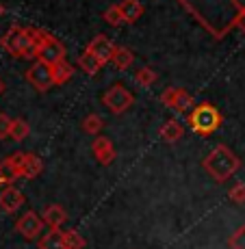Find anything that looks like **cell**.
Wrapping results in <instances>:
<instances>
[{
  "instance_id": "6da1fadb",
  "label": "cell",
  "mask_w": 245,
  "mask_h": 249,
  "mask_svg": "<svg viewBox=\"0 0 245 249\" xmlns=\"http://www.w3.org/2000/svg\"><path fill=\"white\" fill-rule=\"evenodd\" d=\"M37 28L11 26L0 39V46L16 59H37Z\"/></svg>"
},
{
  "instance_id": "7a4b0ae2",
  "label": "cell",
  "mask_w": 245,
  "mask_h": 249,
  "mask_svg": "<svg viewBox=\"0 0 245 249\" xmlns=\"http://www.w3.org/2000/svg\"><path fill=\"white\" fill-rule=\"evenodd\" d=\"M202 167H204V171L215 182L224 184L226 180H230L239 169H241V160H239V156L234 154L230 147L217 145L204 160H202Z\"/></svg>"
},
{
  "instance_id": "3957f363",
  "label": "cell",
  "mask_w": 245,
  "mask_h": 249,
  "mask_svg": "<svg viewBox=\"0 0 245 249\" xmlns=\"http://www.w3.org/2000/svg\"><path fill=\"white\" fill-rule=\"evenodd\" d=\"M189 128L200 137H208L222 126V113L208 102L195 104V108L191 111V115L187 117Z\"/></svg>"
},
{
  "instance_id": "277c9868",
  "label": "cell",
  "mask_w": 245,
  "mask_h": 249,
  "mask_svg": "<svg viewBox=\"0 0 245 249\" xmlns=\"http://www.w3.org/2000/svg\"><path fill=\"white\" fill-rule=\"evenodd\" d=\"M63 59H65V46L57 37L39 31V35H37V59L35 61H44L48 65H55Z\"/></svg>"
},
{
  "instance_id": "5b68a950",
  "label": "cell",
  "mask_w": 245,
  "mask_h": 249,
  "mask_svg": "<svg viewBox=\"0 0 245 249\" xmlns=\"http://www.w3.org/2000/svg\"><path fill=\"white\" fill-rule=\"evenodd\" d=\"M132 102H134L132 93L124 87V85H113V87L102 95V104L113 115H122L124 111H128V108L132 107Z\"/></svg>"
},
{
  "instance_id": "8992f818",
  "label": "cell",
  "mask_w": 245,
  "mask_h": 249,
  "mask_svg": "<svg viewBox=\"0 0 245 249\" xmlns=\"http://www.w3.org/2000/svg\"><path fill=\"white\" fill-rule=\"evenodd\" d=\"M44 219L41 214H37L35 210H26L20 219L16 221V232L20 234L26 241H35V238H41V230H44Z\"/></svg>"
},
{
  "instance_id": "52a82bcc",
  "label": "cell",
  "mask_w": 245,
  "mask_h": 249,
  "mask_svg": "<svg viewBox=\"0 0 245 249\" xmlns=\"http://www.w3.org/2000/svg\"><path fill=\"white\" fill-rule=\"evenodd\" d=\"M26 80L33 85L37 91H48L55 85V74H52V65L44 63V61H35L31 68L26 70Z\"/></svg>"
},
{
  "instance_id": "ba28073f",
  "label": "cell",
  "mask_w": 245,
  "mask_h": 249,
  "mask_svg": "<svg viewBox=\"0 0 245 249\" xmlns=\"http://www.w3.org/2000/svg\"><path fill=\"white\" fill-rule=\"evenodd\" d=\"M161 102L165 104L167 108H171V111H178V113H191L193 111V98H191L189 91L185 89H165L161 93Z\"/></svg>"
},
{
  "instance_id": "9c48e42d",
  "label": "cell",
  "mask_w": 245,
  "mask_h": 249,
  "mask_svg": "<svg viewBox=\"0 0 245 249\" xmlns=\"http://www.w3.org/2000/svg\"><path fill=\"white\" fill-rule=\"evenodd\" d=\"M87 50L94 56H98V59L102 61V65H104V63H111L113 61V54H115V50H117V46H115L107 35H95L94 39L89 41Z\"/></svg>"
},
{
  "instance_id": "30bf717a",
  "label": "cell",
  "mask_w": 245,
  "mask_h": 249,
  "mask_svg": "<svg viewBox=\"0 0 245 249\" xmlns=\"http://www.w3.org/2000/svg\"><path fill=\"white\" fill-rule=\"evenodd\" d=\"M91 152H94L95 160L104 167L111 165V162L115 160V156H117L115 145L111 143V139H107V137H95V141L91 143Z\"/></svg>"
},
{
  "instance_id": "8fae6325",
  "label": "cell",
  "mask_w": 245,
  "mask_h": 249,
  "mask_svg": "<svg viewBox=\"0 0 245 249\" xmlns=\"http://www.w3.org/2000/svg\"><path fill=\"white\" fill-rule=\"evenodd\" d=\"M20 160H22V152L11 154V156H7L4 160H0V180H2L4 184H11V182H16L18 178H22Z\"/></svg>"
},
{
  "instance_id": "7c38bea8",
  "label": "cell",
  "mask_w": 245,
  "mask_h": 249,
  "mask_svg": "<svg viewBox=\"0 0 245 249\" xmlns=\"http://www.w3.org/2000/svg\"><path fill=\"white\" fill-rule=\"evenodd\" d=\"M22 204H24V195H22V191L16 189V186L9 184L0 191V208H2L7 214L18 213V208H20Z\"/></svg>"
},
{
  "instance_id": "4fadbf2b",
  "label": "cell",
  "mask_w": 245,
  "mask_h": 249,
  "mask_svg": "<svg viewBox=\"0 0 245 249\" xmlns=\"http://www.w3.org/2000/svg\"><path fill=\"white\" fill-rule=\"evenodd\" d=\"M44 171V160L37 154H31V152H22V160H20V174L22 178L33 180Z\"/></svg>"
},
{
  "instance_id": "5bb4252c",
  "label": "cell",
  "mask_w": 245,
  "mask_h": 249,
  "mask_svg": "<svg viewBox=\"0 0 245 249\" xmlns=\"http://www.w3.org/2000/svg\"><path fill=\"white\" fill-rule=\"evenodd\" d=\"M41 219H44V223L48 226V230H61V226L67 221V213H65L63 206L50 204V206H46V208H44Z\"/></svg>"
},
{
  "instance_id": "9a60e30c",
  "label": "cell",
  "mask_w": 245,
  "mask_h": 249,
  "mask_svg": "<svg viewBox=\"0 0 245 249\" xmlns=\"http://www.w3.org/2000/svg\"><path fill=\"white\" fill-rule=\"evenodd\" d=\"M182 135H185V128H182V124L176 122V119H167V122L161 126V139L167 143L180 141Z\"/></svg>"
},
{
  "instance_id": "2e32d148",
  "label": "cell",
  "mask_w": 245,
  "mask_h": 249,
  "mask_svg": "<svg viewBox=\"0 0 245 249\" xmlns=\"http://www.w3.org/2000/svg\"><path fill=\"white\" fill-rule=\"evenodd\" d=\"M39 249H65V241H63V230H48L44 236L37 243Z\"/></svg>"
},
{
  "instance_id": "e0dca14e",
  "label": "cell",
  "mask_w": 245,
  "mask_h": 249,
  "mask_svg": "<svg viewBox=\"0 0 245 249\" xmlns=\"http://www.w3.org/2000/svg\"><path fill=\"white\" fill-rule=\"evenodd\" d=\"M119 9H122L124 22H128V24L137 22L139 18L143 16V4L139 2V0H122V2H119Z\"/></svg>"
},
{
  "instance_id": "ac0fdd59",
  "label": "cell",
  "mask_w": 245,
  "mask_h": 249,
  "mask_svg": "<svg viewBox=\"0 0 245 249\" xmlns=\"http://www.w3.org/2000/svg\"><path fill=\"white\" fill-rule=\"evenodd\" d=\"M78 68L85 71L87 76H94V74H98L100 70H102V61L98 59V56H94L89 50H85L83 54L78 56Z\"/></svg>"
},
{
  "instance_id": "d6986e66",
  "label": "cell",
  "mask_w": 245,
  "mask_h": 249,
  "mask_svg": "<svg viewBox=\"0 0 245 249\" xmlns=\"http://www.w3.org/2000/svg\"><path fill=\"white\" fill-rule=\"evenodd\" d=\"M111 63L115 65V70H119V71H126L131 65L134 63V54L128 48H124V46H117V50H115V54H113V61Z\"/></svg>"
},
{
  "instance_id": "ffe728a7",
  "label": "cell",
  "mask_w": 245,
  "mask_h": 249,
  "mask_svg": "<svg viewBox=\"0 0 245 249\" xmlns=\"http://www.w3.org/2000/svg\"><path fill=\"white\" fill-rule=\"evenodd\" d=\"M52 74H55V85H65L67 80L74 76V68L63 59V61L52 65Z\"/></svg>"
},
{
  "instance_id": "44dd1931",
  "label": "cell",
  "mask_w": 245,
  "mask_h": 249,
  "mask_svg": "<svg viewBox=\"0 0 245 249\" xmlns=\"http://www.w3.org/2000/svg\"><path fill=\"white\" fill-rule=\"evenodd\" d=\"M83 132H87V135H94V137H100V132H102V128H104V122H102V117L100 115H95V113H89L87 117L83 119Z\"/></svg>"
},
{
  "instance_id": "7402d4cb",
  "label": "cell",
  "mask_w": 245,
  "mask_h": 249,
  "mask_svg": "<svg viewBox=\"0 0 245 249\" xmlns=\"http://www.w3.org/2000/svg\"><path fill=\"white\" fill-rule=\"evenodd\" d=\"M63 241H65V249H85V245H87L78 230H65Z\"/></svg>"
},
{
  "instance_id": "603a6c76",
  "label": "cell",
  "mask_w": 245,
  "mask_h": 249,
  "mask_svg": "<svg viewBox=\"0 0 245 249\" xmlns=\"http://www.w3.org/2000/svg\"><path fill=\"white\" fill-rule=\"evenodd\" d=\"M28 135H31V126H28L26 122H24V119H13V124H11V139L13 141H24V139H26Z\"/></svg>"
},
{
  "instance_id": "cb8c5ba5",
  "label": "cell",
  "mask_w": 245,
  "mask_h": 249,
  "mask_svg": "<svg viewBox=\"0 0 245 249\" xmlns=\"http://www.w3.org/2000/svg\"><path fill=\"white\" fill-rule=\"evenodd\" d=\"M134 80H137V85H141V87H152L158 80V74L152 68H141L134 74Z\"/></svg>"
},
{
  "instance_id": "d4e9b609",
  "label": "cell",
  "mask_w": 245,
  "mask_h": 249,
  "mask_svg": "<svg viewBox=\"0 0 245 249\" xmlns=\"http://www.w3.org/2000/svg\"><path fill=\"white\" fill-rule=\"evenodd\" d=\"M102 20L107 24H111V26H122V24H124V16H122L119 4H111V7L102 13Z\"/></svg>"
},
{
  "instance_id": "484cf974",
  "label": "cell",
  "mask_w": 245,
  "mask_h": 249,
  "mask_svg": "<svg viewBox=\"0 0 245 249\" xmlns=\"http://www.w3.org/2000/svg\"><path fill=\"white\" fill-rule=\"evenodd\" d=\"M228 197H230V202L237 204V206L245 204V184H234L232 189H230Z\"/></svg>"
},
{
  "instance_id": "4316f807",
  "label": "cell",
  "mask_w": 245,
  "mask_h": 249,
  "mask_svg": "<svg viewBox=\"0 0 245 249\" xmlns=\"http://www.w3.org/2000/svg\"><path fill=\"white\" fill-rule=\"evenodd\" d=\"M230 249H245V226H241L228 241Z\"/></svg>"
},
{
  "instance_id": "83f0119b",
  "label": "cell",
  "mask_w": 245,
  "mask_h": 249,
  "mask_svg": "<svg viewBox=\"0 0 245 249\" xmlns=\"http://www.w3.org/2000/svg\"><path fill=\"white\" fill-rule=\"evenodd\" d=\"M11 124H13V119L9 117V115L0 113V141L11 137Z\"/></svg>"
},
{
  "instance_id": "f1b7e54d",
  "label": "cell",
  "mask_w": 245,
  "mask_h": 249,
  "mask_svg": "<svg viewBox=\"0 0 245 249\" xmlns=\"http://www.w3.org/2000/svg\"><path fill=\"white\" fill-rule=\"evenodd\" d=\"M234 28H239V31L245 35V11L237 13V18H234Z\"/></svg>"
},
{
  "instance_id": "f546056e",
  "label": "cell",
  "mask_w": 245,
  "mask_h": 249,
  "mask_svg": "<svg viewBox=\"0 0 245 249\" xmlns=\"http://www.w3.org/2000/svg\"><path fill=\"white\" fill-rule=\"evenodd\" d=\"M234 2V7L239 9V11H245V0H232Z\"/></svg>"
},
{
  "instance_id": "4dcf8cb0",
  "label": "cell",
  "mask_w": 245,
  "mask_h": 249,
  "mask_svg": "<svg viewBox=\"0 0 245 249\" xmlns=\"http://www.w3.org/2000/svg\"><path fill=\"white\" fill-rule=\"evenodd\" d=\"M2 16H4V4L0 2V18H2Z\"/></svg>"
},
{
  "instance_id": "1f68e13d",
  "label": "cell",
  "mask_w": 245,
  "mask_h": 249,
  "mask_svg": "<svg viewBox=\"0 0 245 249\" xmlns=\"http://www.w3.org/2000/svg\"><path fill=\"white\" fill-rule=\"evenodd\" d=\"M2 91H4V83H2V78H0V95H2Z\"/></svg>"
},
{
  "instance_id": "d6a6232c",
  "label": "cell",
  "mask_w": 245,
  "mask_h": 249,
  "mask_svg": "<svg viewBox=\"0 0 245 249\" xmlns=\"http://www.w3.org/2000/svg\"><path fill=\"white\" fill-rule=\"evenodd\" d=\"M0 184H4V182H2V180H0Z\"/></svg>"
}]
</instances>
